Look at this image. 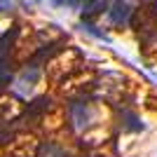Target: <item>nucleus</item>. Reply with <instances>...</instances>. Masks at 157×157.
<instances>
[{"label": "nucleus", "mask_w": 157, "mask_h": 157, "mask_svg": "<svg viewBox=\"0 0 157 157\" xmlns=\"http://www.w3.org/2000/svg\"><path fill=\"white\" fill-rule=\"evenodd\" d=\"M14 10V0H0V14H10Z\"/></svg>", "instance_id": "9d476101"}, {"label": "nucleus", "mask_w": 157, "mask_h": 157, "mask_svg": "<svg viewBox=\"0 0 157 157\" xmlns=\"http://www.w3.org/2000/svg\"><path fill=\"white\" fill-rule=\"evenodd\" d=\"M96 89V75L92 71H78L71 78L61 80V94L71 101H85Z\"/></svg>", "instance_id": "f03ea898"}, {"label": "nucleus", "mask_w": 157, "mask_h": 157, "mask_svg": "<svg viewBox=\"0 0 157 157\" xmlns=\"http://www.w3.org/2000/svg\"><path fill=\"white\" fill-rule=\"evenodd\" d=\"M113 82H115V85H110L108 78L103 75L101 80H96V89H94V92H98L105 101H110V103H122L124 96H127L129 85H127V80L122 78V75H117V73L113 75Z\"/></svg>", "instance_id": "7ed1b4c3"}, {"label": "nucleus", "mask_w": 157, "mask_h": 157, "mask_svg": "<svg viewBox=\"0 0 157 157\" xmlns=\"http://www.w3.org/2000/svg\"><path fill=\"white\" fill-rule=\"evenodd\" d=\"M131 14H134V10H131L129 2H124V0H117V2H113V7L108 10V17H110L113 24H129L131 21Z\"/></svg>", "instance_id": "0eeeda50"}, {"label": "nucleus", "mask_w": 157, "mask_h": 157, "mask_svg": "<svg viewBox=\"0 0 157 157\" xmlns=\"http://www.w3.org/2000/svg\"><path fill=\"white\" fill-rule=\"evenodd\" d=\"M21 103L19 98L14 96H5L0 98V120H5V122H12V120H19L21 117Z\"/></svg>", "instance_id": "423d86ee"}, {"label": "nucleus", "mask_w": 157, "mask_h": 157, "mask_svg": "<svg viewBox=\"0 0 157 157\" xmlns=\"http://www.w3.org/2000/svg\"><path fill=\"white\" fill-rule=\"evenodd\" d=\"M68 115H71V122H73V129H87V127L94 122V117H96V110L92 108V103L89 101H73L71 108H68Z\"/></svg>", "instance_id": "20e7f679"}, {"label": "nucleus", "mask_w": 157, "mask_h": 157, "mask_svg": "<svg viewBox=\"0 0 157 157\" xmlns=\"http://www.w3.org/2000/svg\"><path fill=\"white\" fill-rule=\"evenodd\" d=\"M63 2H66V5H71V7H75V10H82L89 0H63Z\"/></svg>", "instance_id": "f8f14e48"}, {"label": "nucleus", "mask_w": 157, "mask_h": 157, "mask_svg": "<svg viewBox=\"0 0 157 157\" xmlns=\"http://www.w3.org/2000/svg\"><path fill=\"white\" fill-rule=\"evenodd\" d=\"M40 152V143L33 136H24V138H12L10 150L2 157H38Z\"/></svg>", "instance_id": "39448f33"}, {"label": "nucleus", "mask_w": 157, "mask_h": 157, "mask_svg": "<svg viewBox=\"0 0 157 157\" xmlns=\"http://www.w3.org/2000/svg\"><path fill=\"white\" fill-rule=\"evenodd\" d=\"M108 10V2L105 0H89L85 7H82V19H92V17H98Z\"/></svg>", "instance_id": "6e6552de"}, {"label": "nucleus", "mask_w": 157, "mask_h": 157, "mask_svg": "<svg viewBox=\"0 0 157 157\" xmlns=\"http://www.w3.org/2000/svg\"><path fill=\"white\" fill-rule=\"evenodd\" d=\"M78 71H82V54L73 47H68L63 52H56L47 59V78L54 80V82L71 78Z\"/></svg>", "instance_id": "f257e3e1"}, {"label": "nucleus", "mask_w": 157, "mask_h": 157, "mask_svg": "<svg viewBox=\"0 0 157 157\" xmlns=\"http://www.w3.org/2000/svg\"><path fill=\"white\" fill-rule=\"evenodd\" d=\"M47 152H49V157H66V152L56 145H47Z\"/></svg>", "instance_id": "9b49d317"}, {"label": "nucleus", "mask_w": 157, "mask_h": 157, "mask_svg": "<svg viewBox=\"0 0 157 157\" xmlns=\"http://www.w3.org/2000/svg\"><path fill=\"white\" fill-rule=\"evenodd\" d=\"M122 120H124V129L129 131H138V129H143V124L138 122V117L134 115L131 110H122Z\"/></svg>", "instance_id": "1a4fd4ad"}]
</instances>
